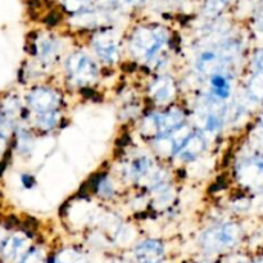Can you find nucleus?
<instances>
[{
    "label": "nucleus",
    "mask_w": 263,
    "mask_h": 263,
    "mask_svg": "<svg viewBox=\"0 0 263 263\" xmlns=\"http://www.w3.org/2000/svg\"><path fill=\"white\" fill-rule=\"evenodd\" d=\"M240 238V226L236 223H223L205 231L200 238V246L204 251L216 253L235 247Z\"/></svg>",
    "instance_id": "7ed1b4c3"
},
{
    "label": "nucleus",
    "mask_w": 263,
    "mask_h": 263,
    "mask_svg": "<svg viewBox=\"0 0 263 263\" xmlns=\"http://www.w3.org/2000/svg\"><path fill=\"white\" fill-rule=\"evenodd\" d=\"M22 263H48V261L45 259V257L41 256L37 251H35L28 254Z\"/></svg>",
    "instance_id": "aec40b11"
},
{
    "label": "nucleus",
    "mask_w": 263,
    "mask_h": 263,
    "mask_svg": "<svg viewBox=\"0 0 263 263\" xmlns=\"http://www.w3.org/2000/svg\"><path fill=\"white\" fill-rule=\"evenodd\" d=\"M205 149V140L200 134H192L185 145L180 151V157L184 161H193Z\"/></svg>",
    "instance_id": "9b49d317"
},
{
    "label": "nucleus",
    "mask_w": 263,
    "mask_h": 263,
    "mask_svg": "<svg viewBox=\"0 0 263 263\" xmlns=\"http://www.w3.org/2000/svg\"><path fill=\"white\" fill-rule=\"evenodd\" d=\"M261 125L263 126V116H262V117H261Z\"/></svg>",
    "instance_id": "a878e982"
},
{
    "label": "nucleus",
    "mask_w": 263,
    "mask_h": 263,
    "mask_svg": "<svg viewBox=\"0 0 263 263\" xmlns=\"http://www.w3.org/2000/svg\"><path fill=\"white\" fill-rule=\"evenodd\" d=\"M59 120H61V113L59 110H51V112L41 113L39 116V123L44 130H51L58 125Z\"/></svg>",
    "instance_id": "2eb2a0df"
},
{
    "label": "nucleus",
    "mask_w": 263,
    "mask_h": 263,
    "mask_svg": "<svg viewBox=\"0 0 263 263\" xmlns=\"http://www.w3.org/2000/svg\"><path fill=\"white\" fill-rule=\"evenodd\" d=\"M254 67L257 68V72H263V49H259L254 54Z\"/></svg>",
    "instance_id": "4be33fe9"
},
{
    "label": "nucleus",
    "mask_w": 263,
    "mask_h": 263,
    "mask_svg": "<svg viewBox=\"0 0 263 263\" xmlns=\"http://www.w3.org/2000/svg\"><path fill=\"white\" fill-rule=\"evenodd\" d=\"M256 26L261 32H263V10L257 13L256 15Z\"/></svg>",
    "instance_id": "5701e85b"
},
{
    "label": "nucleus",
    "mask_w": 263,
    "mask_h": 263,
    "mask_svg": "<svg viewBox=\"0 0 263 263\" xmlns=\"http://www.w3.org/2000/svg\"><path fill=\"white\" fill-rule=\"evenodd\" d=\"M249 92L256 100L263 102V72H257L249 84Z\"/></svg>",
    "instance_id": "dca6fc26"
},
{
    "label": "nucleus",
    "mask_w": 263,
    "mask_h": 263,
    "mask_svg": "<svg viewBox=\"0 0 263 263\" xmlns=\"http://www.w3.org/2000/svg\"><path fill=\"white\" fill-rule=\"evenodd\" d=\"M238 176L251 189L263 190V156L251 157L239 163Z\"/></svg>",
    "instance_id": "39448f33"
},
{
    "label": "nucleus",
    "mask_w": 263,
    "mask_h": 263,
    "mask_svg": "<svg viewBox=\"0 0 263 263\" xmlns=\"http://www.w3.org/2000/svg\"><path fill=\"white\" fill-rule=\"evenodd\" d=\"M148 122H151L153 125L154 134L163 138V136L170 135L175 130L181 127L182 122H184V116H182V113L180 110L175 109L163 113V115L153 116V117H151V120Z\"/></svg>",
    "instance_id": "0eeeda50"
},
{
    "label": "nucleus",
    "mask_w": 263,
    "mask_h": 263,
    "mask_svg": "<svg viewBox=\"0 0 263 263\" xmlns=\"http://www.w3.org/2000/svg\"><path fill=\"white\" fill-rule=\"evenodd\" d=\"M55 263H87V261L79 252L67 249V251H63L59 254Z\"/></svg>",
    "instance_id": "a211bd4d"
},
{
    "label": "nucleus",
    "mask_w": 263,
    "mask_h": 263,
    "mask_svg": "<svg viewBox=\"0 0 263 263\" xmlns=\"http://www.w3.org/2000/svg\"><path fill=\"white\" fill-rule=\"evenodd\" d=\"M152 170H153V162L149 158L148 156H140L138 158L134 159L130 163L128 167V175L131 176V179H134L135 181H139L141 179H145V177H151Z\"/></svg>",
    "instance_id": "ddd939ff"
},
{
    "label": "nucleus",
    "mask_w": 263,
    "mask_h": 263,
    "mask_svg": "<svg viewBox=\"0 0 263 263\" xmlns=\"http://www.w3.org/2000/svg\"><path fill=\"white\" fill-rule=\"evenodd\" d=\"M122 3H125L126 5H133V7H135V5H140L143 4L145 0H121Z\"/></svg>",
    "instance_id": "b1692460"
},
{
    "label": "nucleus",
    "mask_w": 263,
    "mask_h": 263,
    "mask_svg": "<svg viewBox=\"0 0 263 263\" xmlns=\"http://www.w3.org/2000/svg\"><path fill=\"white\" fill-rule=\"evenodd\" d=\"M89 0H63V5L68 12L77 13L84 9Z\"/></svg>",
    "instance_id": "6ab92c4d"
},
{
    "label": "nucleus",
    "mask_w": 263,
    "mask_h": 263,
    "mask_svg": "<svg viewBox=\"0 0 263 263\" xmlns=\"http://www.w3.org/2000/svg\"><path fill=\"white\" fill-rule=\"evenodd\" d=\"M234 0H207L205 3V13L208 15H217L225 10Z\"/></svg>",
    "instance_id": "f3484780"
},
{
    "label": "nucleus",
    "mask_w": 263,
    "mask_h": 263,
    "mask_svg": "<svg viewBox=\"0 0 263 263\" xmlns=\"http://www.w3.org/2000/svg\"><path fill=\"white\" fill-rule=\"evenodd\" d=\"M99 193H100V195H112L113 194V186L107 179H104L100 181Z\"/></svg>",
    "instance_id": "412c9836"
},
{
    "label": "nucleus",
    "mask_w": 263,
    "mask_h": 263,
    "mask_svg": "<svg viewBox=\"0 0 263 263\" xmlns=\"http://www.w3.org/2000/svg\"><path fill=\"white\" fill-rule=\"evenodd\" d=\"M168 33L162 27H141L131 37V50L145 61H152L166 45Z\"/></svg>",
    "instance_id": "f257e3e1"
},
{
    "label": "nucleus",
    "mask_w": 263,
    "mask_h": 263,
    "mask_svg": "<svg viewBox=\"0 0 263 263\" xmlns=\"http://www.w3.org/2000/svg\"><path fill=\"white\" fill-rule=\"evenodd\" d=\"M92 46L98 55L107 63H116L118 61V43L109 31L99 32L92 40Z\"/></svg>",
    "instance_id": "423d86ee"
},
{
    "label": "nucleus",
    "mask_w": 263,
    "mask_h": 263,
    "mask_svg": "<svg viewBox=\"0 0 263 263\" xmlns=\"http://www.w3.org/2000/svg\"><path fill=\"white\" fill-rule=\"evenodd\" d=\"M240 48L236 41H228L222 45L202 51L197 59V68L203 73H220L226 66L233 63Z\"/></svg>",
    "instance_id": "f03ea898"
},
{
    "label": "nucleus",
    "mask_w": 263,
    "mask_h": 263,
    "mask_svg": "<svg viewBox=\"0 0 263 263\" xmlns=\"http://www.w3.org/2000/svg\"><path fill=\"white\" fill-rule=\"evenodd\" d=\"M151 94L158 103H166L174 97L175 85L170 77H161L156 80L151 87Z\"/></svg>",
    "instance_id": "9d476101"
},
{
    "label": "nucleus",
    "mask_w": 263,
    "mask_h": 263,
    "mask_svg": "<svg viewBox=\"0 0 263 263\" xmlns=\"http://www.w3.org/2000/svg\"><path fill=\"white\" fill-rule=\"evenodd\" d=\"M37 53L44 62H53L59 53V43L53 37H46L41 40L40 45L37 46Z\"/></svg>",
    "instance_id": "4468645a"
},
{
    "label": "nucleus",
    "mask_w": 263,
    "mask_h": 263,
    "mask_svg": "<svg viewBox=\"0 0 263 263\" xmlns=\"http://www.w3.org/2000/svg\"><path fill=\"white\" fill-rule=\"evenodd\" d=\"M164 256V246L153 239L141 241L135 248V258L139 263H163Z\"/></svg>",
    "instance_id": "6e6552de"
},
{
    "label": "nucleus",
    "mask_w": 263,
    "mask_h": 263,
    "mask_svg": "<svg viewBox=\"0 0 263 263\" xmlns=\"http://www.w3.org/2000/svg\"><path fill=\"white\" fill-rule=\"evenodd\" d=\"M66 68L69 80L80 86L95 81L98 76V68L92 59L81 51H76L69 57Z\"/></svg>",
    "instance_id": "20e7f679"
},
{
    "label": "nucleus",
    "mask_w": 263,
    "mask_h": 263,
    "mask_svg": "<svg viewBox=\"0 0 263 263\" xmlns=\"http://www.w3.org/2000/svg\"><path fill=\"white\" fill-rule=\"evenodd\" d=\"M211 91L213 99L225 100L231 95V80L223 73H215L211 77Z\"/></svg>",
    "instance_id": "f8f14e48"
},
{
    "label": "nucleus",
    "mask_w": 263,
    "mask_h": 263,
    "mask_svg": "<svg viewBox=\"0 0 263 263\" xmlns=\"http://www.w3.org/2000/svg\"><path fill=\"white\" fill-rule=\"evenodd\" d=\"M254 263H263V257H261V258H259V259H257V261L254 262Z\"/></svg>",
    "instance_id": "393cba45"
},
{
    "label": "nucleus",
    "mask_w": 263,
    "mask_h": 263,
    "mask_svg": "<svg viewBox=\"0 0 263 263\" xmlns=\"http://www.w3.org/2000/svg\"><path fill=\"white\" fill-rule=\"evenodd\" d=\"M31 103L41 115V113L51 112V110H58L61 99H59L58 94L54 92L53 90L40 89L33 92L32 97H31Z\"/></svg>",
    "instance_id": "1a4fd4ad"
}]
</instances>
